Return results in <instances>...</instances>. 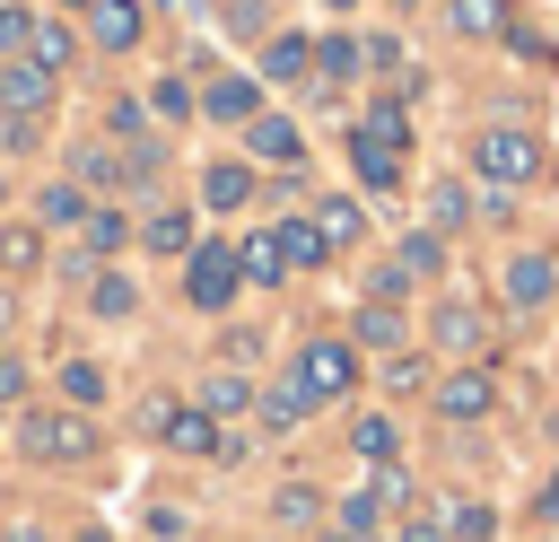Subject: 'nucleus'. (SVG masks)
Returning a JSON list of instances; mask_svg holds the SVG:
<instances>
[{"mask_svg":"<svg viewBox=\"0 0 559 542\" xmlns=\"http://www.w3.org/2000/svg\"><path fill=\"white\" fill-rule=\"evenodd\" d=\"M472 175H480V184H498V192H524V184H542V175H550V149H542L524 122H489V131L472 140Z\"/></svg>","mask_w":559,"mask_h":542,"instance_id":"nucleus-1","label":"nucleus"},{"mask_svg":"<svg viewBox=\"0 0 559 542\" xmlns=\"http://www.w3.org/2000/svg\"><path fill=\"white\" fill-rule=\"evenodd\" d=\"M358 341H306L297 350V385H306V402H341V393H358Z\"/></svg>","mask_w":559,"mask_h":542,"instance_id":"nucleus-2","label":"nucleus"},{"mask_svg":"<svg viewBox=\"0 0 559 542\" xmlns=\"http://www.w3.org/2000/svg\"><path fill=\"white\" fill-rule=\"evenodd\" d=\"M17 446H26L35 463H79V455L96 446V428H87V411H35V420L17 428Z\"/></svg>","mask_w":559,"mask_h":542,"instance_id":"nucleus-3","label":"nucleus"},{"mask_svg":"<svg viewBox=\"0 0 559 542\" xmlns=\"http://www.w3.org/2000/svg\"><path fill=\"white\" fill-rule=\"evenodd\" d=\"M498 411V376L472 358V367H454V376H437V420H454V428H472V420H489Z\"/></svg>","mask_w":559,"mask_h":542,"instance_id":"nucleus-4","label":"nucleus"},{"mask_svg":"<svg viewBox=\"0 0 559 542\" xmlns=\"http://www.w3.org/2000/svg\"><path fill=\"white\" fill-rule=\"evenodd\" d=\"M236 280H245V271H236V245H201L192 271H183V297H192L201 315H218V306H236Z\"/></svg>","mask_w":559,"mask_h":542,"instance_id":"nucleus-5","label":"nucleus"},{"mask_svg":"<svg viewBox=\"0 0 559 542\" xmlns=\"http://www.w3.org/2000/svg\"><path fill=\"white\" fill-rule=\"evenodd\" d=\"M550 297H559V262H550V254H515V271H507V306H515V315H542Z\"/></svg>","mask_w":559,"mask_h":542,"instance_id":"nucleus-6","label":"nucleus"},{"mask_svg":"<svg viewBox=\"0 0 559 542\" xmlns=\"http://www.w3.org/2000/svg\"><path fill=\"white\" fill-rule=\"evenodd\" d=\"M87 35H96L105 52H131V44L148 35V0H96V9H87Z\"/></svg>","mask_w":559,"mask_h":542,"instance_id":"nucleus-7","label":"nucleus"},{"mask_svg":"<svg viewBox=\"0 0 559 542\" xmlns=\"http://www.w3.org/2000/svg\"><path fill=\"white\" fill-rule=\"evenodd\" d=\"M157 437H166L175 455H218V420H210V411H183V402H166Z\"/></svg>","mask_w":559,"mask_h":542,"instance_id":"nucleus-8","label":"nucleus"},{"mask_svg":"<svg viewBox=\"0 0 559 542\" xmlns=\"http://www.w3.org/2000/svg\"><path fill=\"white\" fill-rule=\"evenodd\" d=\"M0 105H9V114H44V105H52V70L9 61V70H0Z\"/></svg>","mask_w":559,"mask_h":542,"instance_id":"nucleus-9","label":"nucleus"},{"mask_svg":"<svg viewBox=\"0 0 559 542\" xmlns=\"http://www.w3.org/2000/svg\"><path fill=\"white\" fill-rule=\"evenodd\" d=\"M437 341L472 358V350L489 341V323H480V306H472V297H445V306H437Z\"/></svg>","mask_w":559,"mask_h":542,"instance_id":"nucleus-10","label":"nucleus"},{"mask_svg":"<svg viewBox=\"0 0 559 542\" xmlns=\"http://www.w3.org/2000/svg\"><path fill=\"white\" fill-rule=\"evenodd\" d=\"M245 140H253V157H271V166H297V157H306V149H297V122H280V114H253Z\"/></svg>","mask_w":559,"mask_h":542,"instance_id":"nucleus-11","label":"nucleus"},{"mask_svg":"<svg viewBox=\"0 0 559 542\" xmlns=\"http://www.w3.org/2000/svg\"><path fill=\"white\" fill-rule=\"evenodd\" d=\"M253 411H262V428H271V437H288V428H297V420H306L314 402H306V385H297V376H280V385H271V393H262Z\"/></svg>","mask_w":559,"mask_h":542,"instance_id":"nucleus-12","label":"nucleus"},{"mask_svg":"<svg viewBox=\"0 0 559 542\" xmlns=\"http://www.w3.org/2000/svg\"><path fill=\"white\" fill-rule=\"evenodd\" d=\"M445 542H498V507L489 498H445Z\"/></svg>","mask_w":559,"mask_h":542,"instance_id":"nucleus-13","label":"nucleus"},{"mask_svg":"<svg viewBox=\"0 0 559 542\" xmlns=\"http://www.w3.org/2000/svg\"><path fill=\"white\" fill-rule=\"evenodd\" d=\"M70 52H79V44H70V26H61V17H35V35H26V61L61 79V70H70Z\"/></svg>","mask_w":559,"mask_h":542,"instance_id":"nucleus-14","label":"nucleus"},{"mask_svg":"<svg viewBox=\"0 0 559 542\" xmlns=\"http://www.w3.org/2000/svg\"><path fill=\"white\" fill-rule=\"evenodd\" d=\"M358 61H367V44H349V35H332V44H314V79H323L314 96H332L341 79H358Z\"/></svg>","mask_w":559,"mask_h":542,"instance_id":"nucleus-15","label":"nucleus"},{"mask_svg":"<svg viewBox=\"0 0 559 542\" xmlns=\"http://www.w3.org/2000/svg\"><path fill=\"white\" fill-rule=\"evenodd\" d=\"M201 105H210L218 122H253V114H262V87H253V79H210Z\"/></svg>","mask_w":559,"mask_h":542,"instance_id":"nucleus-16","label":"nucleus"},{"mask_svg":"<svg viewBox=\"0 0 559 542\" xmlns=\"http://www.w3.org/2000/svg\"><path fill=\"white\" fill-rule=\"evenodd\" d=\"M349 157H358V184H376V192H393V184H402V149H384V140H367V131H358V140H349Z\"/></svg>","mask_w":559,"mask_h":542,"instance_id":"nucleus-17","label":"nucleus"},{"mask_svg":"<svg viewBox=\"0 0 559 542\" xmlns=\"http://www.w3.org/2000/svg\"><path fill=\"white\" fill-rule=\"evenodd\" d=\"M358 350H402V306L393 297H376V306H358V332H349Z\"/></svg>","mask_w":559,"mask_h":542,"instance_id":"nucleus-18","label":"nucleus"},{"mask_svg":"<svg viewBox=\"0 0 559 542\" xmlns=\"http://www.w3.org/2000/svg\"><path fill=\"white\" fill-rule=\"evenodd\" d=\"M306 70H314V44L306 35H271L262 44V79H306Z\"/></svg>","mask_w":559,"mask_h":542,"instance_id":"nucleus-19","label":"nucleus"},{"mask_svg":"<svg viewBox=\"0 0 559 542\" xmlns=\"http://www.w3.org/2000/svg\"><path fill=\"white\" fill-rule=\"evenodd\" d=\"M358 131H367V140H384V149H411V114H402V96L367 105V114H358Z\"/></svg>","mask_w":559,"mask_h":542,"instance_id":"nucleus-20","label":"nucleus"},{"mask_svg":"<svg viewBox=\"0 0 559 542\" xmlns=\"http://www.w3.org/2000/svg\"><path fill=\"white\" fill-rule=\"evenodd\" d=\"M201 201H210V210H245V201H253V175H245V166H210V175H201Z\"/></svg>","mask_w":559,"mask_h":542,"instance_id":"nucleus-21","label":"nucleus"},{"mask_svg":"<svg viewBox=\"0 0 559 542\" xmlns=\"http://www.w3.org/2000/svg\"><path fill=\"white\" fill-rule=\"evenodd\" d=\"M314 227H323V245L341 254V245H358V236H367V210H358V201H323V210H314Z\"/></svg>","mask_w":559,"mask_h":542,"instance_id":"nucleus-22","label":"nucleus"},{"mask_svg":"<svg viewBox=\"0 0 559 542\" xmlns=\"http://www.w3.org/2000/svg\"><path fill=\"white\" fill-rule=\"evenodd\" d=\"M236 271H245V280H262V288H271V280H280V271H288V254H280V236H245V245H236Z\"/></svg>","mask_w":559,"mask_h":542,"instance_id":"nucleus-23","label":"nucleus"},{"mask_svg":"<svg viewBox=\"0 0 559 542\" xmlns=\"http://www.w3.org/2000/svg\"><path fill=\"white\" fill-rule=\"evenodd\" d=\"M201 411H210V420H236V411H253V385H245V376H227V367H218V376H210V385H201Z\"/></svg>","mask_w":559,"mask_h":542,"instance_id":"nucleus-24","label":"nucleus"},{"mask_svg":"<svg viewBox=\"0 0 559 542\" xmlns=\"http://www.w3.org/2000/svg\"><path fill=\"white\" fill-rule=\"evenodd\" d=\"M349 446H358V455H367V463H393V455H402V428H393V420H384V411H367V420H358V428H349Z\"/></svg>","mask_w":559,"mask_h":542,"instance_id":"nucleus-25","label":"nucleus"},{"mask_svg":"<svg viewBox=\"0 0 559 542\" xmlns=\"http://www.w3.org/2000/svg\"><path fill=\"white\" fill-rule=\"evenodd\" d=\"M271 516H280V525H288V533H306V525H314V516H323V498H314V490H306V481H288V490H271Z\"/></svg>","mask_w":559,"mask_h":542,"instance_id":"nucleus-26","label":"nucleus"},{"mask_svg":"<svg viewBox=\"0 0 559 542\" xmlns=\"http://www.w3.org/2000/svg\"><path fill=\"white\" fill-rule=\"evenodd\" d=\"M454 35H507V0H454Z\"/></svg>","mask_w":559,"mask_h":542,"instance_id":"nucleus-27","label":"nucleus"},{"mask_svg":"<svg viewBox=\"0 0 559 542\" xmlns=\"http://www.w3.org/2000/svg\"><path fill=\"white\" fill-rule=\"evenodd\" d=\"M280 254H288V262H306V271H314V262H323V254H332V245H323V227H314V219H288V227H280Z\"/></svg>","mask_w":559,"mask_h":542,"instance_id":"nucleus-28","label":"nucleus"},{"mask_svg":"<svg viewBox=\"0 0 559 542\" xmlns=\"http://www.w3.org/2000/svg\"><path fill=\"white\" fill-rule=\"evenodd\" d=\"M61 393H70L79 411H87V402H105V367H96V358H61Z\"/></svg>","mask_w":559,"mask_h":542,"instance_id":"nucleus-29","label":"nucleus"},{"mask_svg":"<svg viewBox=\"0 0 559 542\" xmlns=\"http://www.w3.org/2000/svg\"><path fill=\"white\" fill-rule=\"evenodd\" d=\"M44 262V227H0V271H35Z\"/></svg>","mask_w":559,"mask_h":542,"instance_id":"nucleus-30","label":"nucleus"},{"mask_svg":"<svg viewBox=\"0 0 559 542\" xmlns=\"http://www.w3.org/2000/svg\"><path fill=\"white\" fill-rule=\"evenodd\" d=\"M428 219H437V227H463V219H472V192H463V184H428Z\"/></svg>","mask_w":559,"mask_h":542,"instance_id":"nucleus-31","label":"nucleus"},{"mask_svg":"<svg viewBox=\"0 0 559 542\" xmlns=\"http://www.w3.org/2000/svg\"><path fill=\"white\" fill-rule=\"evenodd\" d=\"M35 219H52V227H70V219H79V227H87V201H79V184H52V192L35 201Z\"/></svg>","mask_w":559,"mask_h":542,"instance_id":"nucleus-32","label":"nucleus"},{"mask_svg":"<svg viewBox=\"0 0 559 542\" xmlns=\"http://www.w3.org/2000/svg\"><path fill=\"white\" fill-rule=\"evenodd\" d=\"M122 236H131L122 210H87V254H122Z\"/></svg>","mask_w":559,"mask_h":542,"instance_id":"nucleus-33","label":"nucleus"},{"mask_svg":"<svg viewBox=\"0 0 559 542\" xmlns=\"http://www.w3.org/2000/svg\"><path fill=\"white\" fill-rule=\"evenodd\" d=\"M148 245H157V254H192V219H183V210H157V219H148Z\"/></svg>","mask_w":559,"mask_h":542,"instance_id":"nucleus-34","label":"nucleus"},{"mask_svg":"<svg viewBox=\"0 0 559 542\" xmlns=\"http://www.w3.org/2000/svg\"><path fill=\"white\" fill-rule=\"evenodd\" d=\"M419 385H428V358L419 350H393L384 358V393H419Z\"/></svg>","mask_w":559,"mask_h":542,"instance_id":"nucleus-35","label":"nucleus"},{"mask_svg":"<svg viewBox=\"0 0 559 542\" xmlns=\"http://www.w3.org/2000/svg\"><path fill=\"white\" fill-rule=\"evenodd\" d=\"M376 516H384L376 490H349V498H341V533H376Z\"/></svg>","mask_w":559,"mask_h":542,"instance_id":"nucleus-36","label":"nucleus"},{"mask_svg":"<svg viewBox=\"0 0 559 542\" xmlns=\"http://www.w3.org/2000/svg\"><path fill=\"white\" fill-rule=\"evenodd\" d=\"M26 35H35V9L0 0V52H26Z\"/></svg>","mask_w":559,"mask_h":542,"instance_id":"nucleus-37","label":"nucleus"},{"mask_svg":"<svg viewBox=\"0 0 559 542\" xmlns=\"http://www.w3.org/2000/svg\"><path fill=\"white\" fill-rule=\"evenodd\" d=\"M148 105H157L166 122H183V114H192V87H183V79H157V87H148Z\"/></svg>","mask_w":559,"mask_h":542,"instance_id":"nucleus-38","label":"nucleus"},{"mask_svg":"<svg viewBox=\"0 0 559 542\" xmlns=\"http://www.w3.org/2000/svg\"><path fill=\"white\" fill-rule=\"evenodd\" d=\"M87 306H96V315H131V280H114V271H105V280L87 288Z\"/></svg>","mask_w":559,"mask_h":542,"instance_id":"nucleus-39","label":"nucleus"},{"mask_svg":"<svg viewBox=\"0 0 559 542\" xmlns=\"http://www.w3.org/2000/svg\"><path fill=\"white\" fill-rule=\"evenodd\" d=\"M437 262H445L437 236H402V271H437Z\"/></svg>","mask_w":559,"mask_h":542,"instance_id":"nucleus-40","label":"nucleus"},{"mask_svg":"<svg viewBox=\"0 0 559 542\" xmlns=\"http://www.w3.org/2000/svg\"><path fill=\"white\" fill-rule=\"evenodd\" d=\"M262 17H271L262 0H236V9H227V35H262Z\"/></svg>","mask_w":559,"mask_h":542,"instance_id":"nucleus-41","label":"nucleus"},{"mask_svg":"<svg viewBox=\"0 0 559 542\" xmlns=\"http://www.w3.org/2000/svg\"><path fill=\"white\" fill-rule=\"evenodd\" d=\"M393 542H445V516H411V525H402Z\"/></svg>","mask_w":559,"mask_h":542,"instance_id":"nucleus-42","label":"nucleus"},{"mask_svg":"<svg viewBox=\"0 0 559 542\" xmlns=\"http://www.w3.org/2000/svg\"><path fill=\"white\" fill-rule=\"evenodd\" d=\"M17 393H26V367H17V358H0V402H17Z\"/></svg>","mask_w":559,"mask_h":542,"instance_id":"nucleus-43","label":"nucleus"},{"mask_svg":"<svg viewBox=\"0 0 559 542\" xmlns=\"http://www.w3.org/2000/svg\"><path fill=\"white\" fill-rule=\"evenodd\" d=\"M542 516H550V525H559V472H550V481H542Z\"/></svg>","mask_w":559,"mask_h":542,"instance_id":"nucleus-44","label":"nucleus"},{"mask_svg":"<svg viewBox=\"0 0 559 542\" xmlns=\"http://www.w3.org/2000/svg\"><path fill=\"white\" fill-rule=\"evenodd\" d=\"M0 542H44V533H35V525H9V533H0Z\"/></svg>","mask_w":559,"mask_h":542,"instance_id":"nucleus-45","label":"nucleus"},{"mask_svg":"<svg viewBox=\"0 0 559 542\" xmlns=\"http://www.w3.org/2000/svg\"><path fill=\"white\" fill-rule=\"evenodd\" d=\"M9 323H17V297H0V332H9Z\"/></svg>","mask_w":559,"mask_h":542,"instance_id":"nucleus-46","label":"nucleus"},{"mask_svg":"<svg viewBox=\"0 0 559 542\" xmlns=\"http://www.w3.org/2000/svg\"><path fill=\"white\" fill-rule=\"evenodd\" d=\"M323 542H376V533H323Z\"/></svg>","mask_w":559,"mask_h":542,"instance_id":"nucleus-47","label":"nucleus"},{"mask_svg":"<svg viewBox=\"0 0 559 542\" xmlns=\"http://www.w3.org/2000/svg\"><path fill=\"white\" fill-rule=\"evenodd\" d=\"M79 542H114V533H79Z\"/></svg>","mask_w":559,"mask_h":542,"instance_id":"nucleus-48","label":"nucleus"},{"mask_svg":"<svg viewBox=\"0 0 559 542\" xmlns=\"http://www.w3.org/2000/svg\"><path fill=\"white\" fill-rule=\"evenodd\" d=\"M332 9H349V0H332Z\"/></svg>","mask_w":559,"mask_h":542,"instance_id":"nucleus-49","label":"nucleus"}]
</instances>
